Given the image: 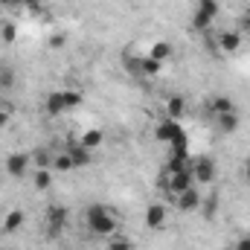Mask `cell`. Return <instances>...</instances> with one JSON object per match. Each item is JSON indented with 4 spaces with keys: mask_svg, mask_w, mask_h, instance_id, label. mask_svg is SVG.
Masks as SVG:
<instances>
[{
    "mask_svg": "<svg viewBox=\"0 0 250 250\" xmlns=\"http://www.w3.org/2000/svg\"><path fill=\"white\" fill-rule=\"evenodd\" d=\"M76 143H79L84 151H90V154H93V151H99V148L105 146V131H102V128H87V131H82V134H79V140H76Z\"/></svg>",
    "mask_w": 250,
    "mask_h": 250,
    "instance_id": "cell-11",
    "label": "cell"
},
{
    "mask_svg": "<svg viewBox=\"0 0 250 250\" xmlns=\"http://www.w3.org/2000/svg\"><path fill=\"white\" fill-rule=\"evenodd\" d=\"M184 111H187L184 96H169V99H166V117H169V120H178V123H181Z\"/></svg>",
    "mask_w": 250,
    "mask_h": 250,
    "instance_id": "cell-18",
    "label": "cell"
},
{
    "mask_svg": "<svg viewBox=\"0 0 250 250\" xmlns=\"http://www.w3.org/2000/svg\"><path fill=\"white\" fill-rule=\"evenodd\" d=\"M105 248H108V250H134V242H131L128 236L114 233L111 239H105Z\"/></svg>",
    "mask_w": 250,
    "mask_h": 250,
    "instance_id": "cell-20",
    "label": "cell"
},
{
    "mask_svg": "<svg viewBox=\"0 0 250 250\" xmlns=\"http://www.w3.org/2000/svg\"><path fill=\"white\" fill-rule=\"evenodd\" d=\"M218 18V0H198L195 3V15H192V26L198 32H209V26Z\"/></svg>",
    "mask_w": 250,
    "mask_h": 250,
    "instance_id": "cell-3",
    "label": "cell"
},
{
    "mask_svg": "<svg viewBox=\"0 0 250 250\" xmlns=\"http://www.w3.org/2000/svg\"><path fill=\"white\" fill-rule=\"evenodd\" d=\"M67 218H70V209H67L64 204H50L47 212H44V221H47V230H50V233H62L64 224H67Z\"/></svg>",
    "mask_w": 250,
    "mask_h": 250,
    "instance_id": "cell-10",
    "label": "cell"
},
{
    "mask_svg": "<svg viewBox=\"0 0 250 250\" xmlns=\"http://www.w3.org/2000/svg\"><path fill=\"white\" fill-rule=\"evenodd\" d=\"M15 84V73L12 70H0V87H12Z\"/></svg>",
    "mask_w": 250,
    "mask_h": 250,
    "instance_id": "cell-24",
    "label": "cell"
},
{
    "mask_svg": "<svg viewBox=\"0 0 250 250\" xmlns=\"http://www.w3.org/2000/svg\"><path fill=\"white\" fill-rule=\"evenodd\" d=\"M23 209H6L3 215H0V236H12V233H18L21 227H23Z\"/></svg>",
    "mask_w": 250,
    "mask_h": 250,
    "instance_id": "cell-12",
    "label": "cell"
},
{
    "mask_svg": "<svg viewBox=\"0 0 250 250\" xmlns=\"http://www.w3.org/2000/svg\"><path fill=\"white\" fill-rule=\"evenodd\" d=\"M64 111H67V108H64V93L62 90H53V93L47 96V114H50V117H59Z\"/></svg>",
    "mask_w": 250,
    "mask_h": 250,
    "instance_id": "cell-19",
    "label": "cell"
},
{
    "mask_svg": "<svg viewBox=\"0 0 250 250\" xmlns=\"http://www.w3.org/2000/svg\"><path fill=\"white\" fill-rule=\"evenodd\" d=\"M181 134H184V131H181L178 120H169V117H163L160 123H154V140H157V143H163V146H172V143H175Z\"/></svg>",
    "mask_w": 250,
    "mask_h": 250,
    "instance_id": "cell-9",
    "label": "cell"
},
{
    "mask_svg": "<svg viewBox=\"0 0 250 250\" xmlns=\"http://www.w3.org/2000/svg\"><path fill=\"white\" fill-rule=\"evenodd\" d=\"M148 59H154L157 64H166L172 56H175V47L169 44V41H154L151 47H148V53H146Z\"/></svg>",
    "mask_w": 250,
    "mask_h": 250,
    "instance_id": "cell-13",
    "label": "cell"
},
{
    "mask_svg": "<svg viewBox=\"0 0 250 250\" xmlns=\"http://www.w3.org/2000/svg\"><path fill=\"white\" fill-rule=\"evenodd\" d=\"M29 175H32V189H38V192H47L53 187V181H56L53 169H32Z\"/></svg>",
    "mask_w": 250,
    "mask_h": 250,
    "instance_id": "cell-15",
    "label": "cell"
},
{
    "mask_svg": "<svg viewBox=\"0 0 250 250\" xmlns=\"http://www.w3.org/2000/svg\"><path fill=\"white\" fill-rule=\"evenodd\" d=\"M67 151H70V157H73V166H76V169H79V166H87V163H90V151H84V148H82L79 143H76V146H70Z\"/></svg>",
    "mask_w": 250,
    "mask_h": 250,
    "instance_id": "cell-21",
    "label": "cell"
},
{
    "mask_svg": "<svg viewBox=\"0 0 250 250\" xmlns=\"http://www.w3.org/2000/svg\"><path fill=\"white\" fill-rule=\"evenodd\" d=\"M50 169H53L56 175H67V172H73V169H76V166H73V157H70V151H67V148L53 151V163H50Z\"/></svg>",
    "mask_w": 250,
    "mask_h": 250,
    "instance_id": "cell-14",
    "label": "cell"
},
{
    "mask_svg": "<svg viewBox=\"0 0 250 250\" xmlns=\"http://www.w3.org/2000/svg\"><path fill=\"white\" fill-rule=\"evenodd\" d=\"M172 204H175V209H178V212H201L204 195L198 192V187H189L187 192L175 195V198H172Z\"/></svg>",
    "mask_w": 250,
    "mask_h": 250,
    "instance_id": "cell-8",
    "label": "cell"
},
{
    "mask_svg": "<svg viewBox=\"0 0 250 250\" xmlns=\"http://www.w3.org/2000/svg\"><path fill=\"white\" fill-rule=\"evenodd\" d=\"M233 248H236V250H250V236H242V239H239Z\"/></svg>",
    "mask_w": 250,
    "mask_h": 250,
    "instance_id": "cell-26",
    "label": "cell"
},
{
    "mask_svg": "<svg viewBox=\"0 0 250 250\" xmlns=\"http://www.w3.org/2000/svg\"><path fill=\"white\" fill-rule=\"evenodd\" d=\"M189 172L195 187H212L218 178V163L209 154H198V157H189Z\"/></svg>",
    "mask_w": 250,
    "mask_h": 250,
    "instance_id": "cell-2",
    "label": "cell"
},
{
    "mask_svg": "<svg viewBox=\"0 0 250 250\" xmlns=\"http://www.w3.org/2000/svg\"><path fill=\"white\" fill-rule=\"evenodd\" d=\"M84 224H87V230H90L93 236H99V239H111V236L117 233V227H120L114 209L105 207V204H90V207L84 209Z\"/></svg>",
    "mask_w": 250,
    "mask_h": 250,
    "instance_id": "cell-1",
    "label": "cell"
},
{
    "mask_svg": "<svg viewBox=\"0 0 250 250\" xmlns=\"http://www.w3.org/2000/svg\"><path fill=\"white\" fill-rule=\"evenodd\" d=\"M242 44H245L242 29H218L215 32V47L221 56H236L242 50Z\"/></svg>",
    "mask_w": 250,
    "mask_h": 250,
    "instance_id": "cell-6",
    "label": "cell"
},
{
    "mask_svg": "<svg viewBox=\"0 0 250 250\" xmlns=\"http://www.w3.org/2000/svg\"><path fill=\"white\" fill-rule=\"evenodd\" d=\"M12 123V111H6V108H0V131L6 128V125Z\"/></svg>",
    "mask_w": 250,
    "mask_h": 250,
    "instance_id": "cell-25",
    "label": "cell"
},
{
    "mask_svg": "<svg viewBox=\"0 0 250 250\" xmlns=\"http://www.w3.org/2000/svg\"><path fill=\"white\" fill-rule=\"evenodd\" d=\"M209 111H212V117L230 114V111H236V102H233L230 96H212V99H209Z\"/></svg>",
    "mask_w": 250,
    "mask_h": 250,
    "instance_id": "cell-17",
    "label": "cell"
},
{
    "mask_svg": "<svg viewBox=\"0 0 250 250\" xmlns=\"http://www.w3.org/2000/svg\"><path fill=\"white\" fill-rule=\"evenodd\" d=\"M143 221H146V227H148V230H163V227L169 224V207H166L163 201L148 204V207H146Z\"/></svg>",
    "mask_w": 250,
    "mask_h": 250,
    "instance_id": "cell-7",
    "label": "cell"
},
{
    "mask_svg": "<svg viewBox=\"0 0 250 250\" xmlns=\"http://www.w3.org/2000/svg\"><path fill=\"white\" fill-rule=\"evenodd\" d=\"M189 187H195L189 166H187V169H175V172H166V169H163V189H166V195H169V198H175V195L187 192Z\"/></svg>",
    "mask_w": 250,
    "mask_h": 250,
    "instance_id": "cell-4",
    "label": "cell"
},
{
    "mask_svg": "<svg viewBox=\"0 0 250 250\" xmlns=\"http://www.w3.org/2000/svg\"><path fill=\"white\" fill-rule=\"evenodd\" d=\"M64 93V108L70 111V108H79L82 102H84V93L82 90H62Z\"/></svg>",
    "mask_w": 250,
    "mask_h": 250,
    "instance_id": "cell-22",
    "label": "cell"
},
{
    "mask_svg": "<svg viewBox=\"0 0 250 250\" xmlns=\"http://www.w3.org/2000/svg\"><path fill=\"white\" fill-rule=\"evenodd\" d=\"M3 169H6V175L9 178H26L35 166H32V154H26V151H12V154H6V160H3Z\"/></svg>",
    "mask_w": 250,
    "mask_h": 250,
    "instance_id": "cell-5",
    "label": "cell"
},
{
    "mask_svg": "<svg viewBox=\"0 0 250 250\" xmlns=\"http://www.w3.org/2000/svg\"><path fill=\"white\" fill-rule=\"evenodd\" d=\"M0 38L12 44V41L18 38V26H15V23H3V26H0Z\"/></svg>",
    "mask_w": 250,
    "mask_h": 250,
    "instance_id": "cell-23",
    "label": "cell"
},
{
    "mask_svg": "<svg viewBox=\"0 0 250 250\" xmlns=\"http://www.w3.org/2000/svg\"><path fill=\"white\" fill-rule=\"evenodd\" d=\"M215 125H218L221 134H236L239 125H242V117H239L236 111H230V114H218V117H215Z\"/></svg>",
    "mask_w": 250,
    "mask_h": 250,
    "instance_id": "cell-16",
    "label": "cell"
},
{
    "mask_svg": "<svg viewBox=\"0 0 250 250\" xmlns=\"http://www.w3.org/2000/svg\"><path fill=\"white\" fill-rule=\"evenodd\" d=\"M47 44H50L53 50H56V47H64V35H50V41H47Z\"/></svg>",
    "mask_w": 250,
    "mask_h": 250,
    "instance_id": "cell-27",
    "label": "cell"
},
{
    "mask_svg": "<svg viewBox=\"0 0 250 250\" xmlns=\"http://www.w3.org/2000/svg\"><path fill=\"white\" fill-rule=\"evenodd\" d=\"M227 250H236V248H227Z\"/></svg>",
    "mask_w": 250,
    "mask_h": 250,
    "instance_id": "cell-31",
    "label": "cell"
},
{
    "mask_svg": "<svg viewBox=\"0 0 250 250\" xmlns=\"http://www.w3.org/2000/svg\"><path fill=\"white\" fill-rule=\"evenodd\" d=\"M242 26H245V32L250 35V9L245 12V18H242Z\"/></svg>",
    "mask_w": 250,
    "mask_h": 250,
    "instance_id": "cell-29",
    "label": "cell"
},
{
    "mask_svg": "<svg viewBox=\"0 0 250 250\" xmlns=\"http://www.w3.org/2000/svg\"><path fill=\"white\" fill-rule=\"evenodd\" d=\"M0 9H3V0H0Z\"/></svg>",
    "mask_w": 250,
    "mask_h": 250,
    "instance_id": "cell-30",
    "label": "cell"
},
{
    "mask_svg": "<svg viewBox=\"0 0 250 250\" xmlns=\"http://www.w3.org/2000/svg\"><path fill=\"white\" fill-rule=\"evenodd\" d=\"M242 178H245V181L250 184V157L245 160V163H242Z\"/></svg>",
    "mask_w": 250,
    "mask_h": 250,
    "instance_id": "cell-28",
    "label": "cell"
}]
</instances>
